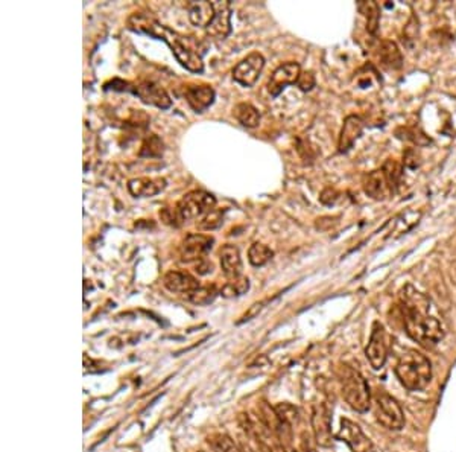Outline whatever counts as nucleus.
Here are the masks:
<instances>
[{"mask_svg": "<svg viewBox=\"0 0 456 452\" xmlns=\"http://www.w3.org/2000/svg\"><path fill=\"white\" fill-rule=\"evenodd\" d=\"M299 452H317L315 446L312 445V440L309 438L306 433L302 434V442H299Z\"/></svg>", "mask_w": 456, "mask_h": 452, "instance_id": "nucleus-39", "label": "nucleus"}, {"mask_svg": "<svg viewBox=\"0 0 456 452\" xmlns=\"http://www.w3.org/2000/svg\"><path fill=\"white\" fill-rule=\"evenodd\" d=\"M195 271L201 275H206L208 273L213 271V263L208 262L207 259H201L195 263Z\"/></svg>", "mask_w": 456, "mask_h": 452, "instance_id": "nucleus-37", "label": "nucleus"}, {"mask_svg": "<svg viewBox=\"0 0 456 452\" xmlns=\"http://www.w3.org/2000/svg\"><path fill=\"white\" fill-rule=\"evenodd\" d=\"M129 92L137 95L144 104H149L161 110H168L172 105V99L168 92L152 81H142L137 85H129Z\"/></svg>", "mask_w": 456, "mask_h": 452, "instance_id": "nucleus-12", "label": "nucleus"}, {"mask_svg": "<svg viewBox=\"0 0 456 452\" xmlns=\"http://www.w3.org/2000/svg\"><path fill=\"white\" fill-rule=\"evenodd\" d=\"M215 90L210 85H191L186 90L187 104L196 113H204L215 101Z\"/></svg>", "mask_w": 456, "mask_h": 452, "instance_id": "nucleus-16", "label": "nucleus"}, {"mask_svg": "<svg viewBox=\"0 0 456 452\" xmlns=\"http://www.w3.org/2000/svg\"><path fill=\"white\" fill-rule=\"evenodd\" d=\"M128 28L131 31L139 32V34H147L149 37L164 41L166 45L171 48L176 61L180 63L183 68H186L192 73H203L204 63L201 55L198 53L195 48L191 46L193 40L178 34L176 31L159 23L155 19L142 13H134L129 16Z\"/></svg>", "mask_w": 456, "mask_h": 452, "instance_id": "nucleus-1", "label": "nucleus"}, {"mask_svg": "<svg viewBox=\"0 0 456 452\" xmlns=\"http://www.w3.org/2000/svg\"><path fill=\"white\" fill-rule=\"evenodd\" d=\"M376 419L377 422L393 431H398L405 426V414L402 406L393 396L381 393L376 396Z\"/></svg>", "mask_w": 456, "mask_h": 452, "instance_id": "nucleus-6", "label": "nucleus"}, {"mask_svg": "<svg viewBox=\"0 0 456 452\" xmlns=\"http://www.w3.org/2000/svg\"><path fill=\"white\" fill-rule=\"evenodd\" d=\"M265 68V58L259 52H251L248 57L238 63L233 69V80L243 87H253L258 83Z\"/></svg>", "mask_w": 456, "mask_h": 452, "instance_id": "nucleus-7", "label": "nucleus"}, {"mask_svg": "<svg viewBox=\"0 0 456 452\" xmlns=\"http://www.w3.org/2000/svg\"><path fill=\"white\" fill-rule=\"evenodd\" d=\"M215 19V5L213 2H192L189 4V20L193 26L204 28L211 23V20Z\"/></svg>", "mask_w": 456, "mask_h": 452, "instance_id": "nucleus-22", "label": "nucleus"}, {"mask_svg": "<svg viewBox=\"0 0 456 452\" xmlns=\"http://www.w3.org/2000/svg\"><path fill=\"white\" fill-rule=\"evenodd\" d=\"M299 75H302V68L298 63H285L279 65L271 75L268 83V90L272 96H279L287 85L297 84Z\"/></svg>", "mask_w": 456, "mask_h": 452, "instance_id": "nucleus-13", "label": "nucleus"}, {"mask_svg": "<svg viewBox=\"0 0 456 452\" xmlns=\"http://www.w3.org/2000/svg\"><path fill=\"white\" fill-rule=\"evenodd\" d=\"M222 219H224V215H222V211H218V209H213V211L208 212L207 215L203 216L201 221L198 223V227L201 230H215L221 227Z\"/></svg>", "mask_w": 456, "mask_h": 452, "instance_id": "nucleus-32", "label": "nucleus"}, {"mask_svg": "<svg viewBox=\"0 0 456 452\" xmlns=\"http://www.w3.org/2000/svg\"><path fill=\"white\" fill-rule=\"evenodd\" d=\"M403 163L406 164L408 168H417L418 167V156H417V151L414 149H408L405 154H403Z\"/></svg>", "mask_w": 456, "mask_h": 452, "instance_id": "nucleus-38", "label": "nucleus"}, {"mask_svg": "<svg viewBox=\"0 0 456 452\" xmlns=\"http://www.w3.org/2000/svg\"><path fill=\"white\" fill-rule=\"evenodd\" d=\"M265 303H266V302H258V303L251 305V306H250V310H248L245 314L242 315V318L239 320L238 325H240V323H245V322H248V320H251V318H254V317H258V315H259V312H260V311L263 310V308H265Z\"/></svg>", "mask_w": 456, "mask_h": 452, "instance_id": "nucleus-35", "label": "nucleus"}, {"mask_svg": "<svg viewBox=\"0 0 456 452\" xmlns=\"http://www.w3.org/2000/svg\"><path fill=\"white\" fill-rule=\"evenodd\" d=\"M377 57L381 64L388 70H398L403 65V57L398 46L391 40H382L377 48Z\"/></svg>", "mask_w": 456, "mask_h": 452, "instance_id": "nucleus-21", "label": "nucleus"}, {"mask_svg": "<svg viewBox=\"0 0 456 452\" xmlns=\"http://www.w3.org/2000/svg\"><path fill=\"white\" fill-rule=\"evenodd\" d=\"M266 367H270V359H268V357L260 355L253 364H250L248 369L254 370V369H266Z\"/></svg>", "mask_w": 456, "mask_h": 452, "instance_id": "nucleus-40", "label": "nucleus"}, {"mask_svg": "<svg viewBox=\"0 0 456 452\" xmlns=\"http://www.w3.org/2000/svg\"><path fill=\"white\" fill-rule=\"evenodd\" d=\"M312 429L315 436V442L319 446H330L332 443V410L326 402L315 404L312 408Z\"/></svg>", "mask_w": 456, "mask_h": 452, "instance_id": "nucleus-9", "label": "nucleus"}, {"mask_svg": "<svg viewBox=\"0 0 456 452\" xmlns=\"http://www.w3.org/2000/svg\"><path fill=\"white\" fill-rule=\"evenodd\" d=\"M358 9L361 14L366 19V31L370 32L371 36L377 34V29H379V21H381V8L373 0L368 2H359Z\"/></svg>", "mask_w": 456, "mask_h": 452, "instance_id": "nucleus-24", "label": "nucleus"}, {"mask_svg": "<svg viewBox=\"0 0 456 452\" xmlns=\"http://www.w3.org/2000/svg\"><path fill=\"white\" fill-rule=\"evenodd\" d=\"M396 374L405 389L410 391L425 390L432 379L430 361L417 350H408L400 357Z\"/></svg>", "mask_w": 456, "mask_h": 452, "instance_id": "nucleus-2", "label": "nucleus"}, {"mask_svg": "<svg viewBox=\"0 0 456 452\" xmlns=\"http://www.w3.org/2000/svg\"><path fill=\"white\" fill-rule=\"evenodd\" d=\"M250 290V280L245 275H240V278L228 280L224 286H222L219 294L226 299H235V297L243 295Z\"/></svg>", "mask_w": 456, "mask_h": 452, "instance_id": "nucleus-28", "label": "nucleus"}, {"mask_svg": "<svg viewBox=\"0 0 456 452\" xmlns=\"http://www.w3.org/2000/svg\"><path fill=\"white\" fill-rule=\"evenodd\" d=\"M274 410L279 416L280 421L289 426H292L295 424H298L299 421V413H298V408L294 406L292 404H287V402H280L274 406Z\"/></svg>", "mask_w": 456, "mask_h": 452, "instance_id": "nucleus-30", "label": "nucleus"}, {"mask_svg": "<svg viewBox=\"0 0 456 452\" xmlns=\"http://www.w3.org/2000/svg\"><path fill=\"white\" fill-rule=\"evenodd\" d=\"M382 171L389 187H391V191L394 194L398 189L400 182H402V177H403V164L394 159H388L383 163Z\"/></svg>", "mask_w": 456, "mask_h": 452, "instance_id": "nucleus-25", "label": "nucleus"}, {"mask_svg": "<svg viewBox=\"0 0 456 452\" xmlns=\"http://www.w3.org/2000/svg\"><path fill=\"white\" fill-rule=\"evenodd\" d=\"M315 83H317L315 81V75L312 72H302V75H299V78H298L297 85L299 87V90L309 92V90L314 89Z\"/></svg>", "mask_w": 456, "mask_h": 452, "instance_id": "nucleus-34", "label": "nucleus"}, {"mask_svg": "<svg viewBox=\"0 0 456 452\" xmlns=\"http://www.w3.org/2000/svg\"><path fill=\"white\" fill-rule=\"evenodd\" d=\"M198 452H204V451H198Z\"/></svg>", "mask_w": 456, "mask_h": 452, "instance_id": "nucleus-41", "label": "nucleus"}, {"mask_svg": "<svg viewBox=\"0 0 456 452\" xmlns=\"http://www.w3.org/2000/svg\"><path fill=\"white\" fill-rule=\"evenodd\" d=\"M292 452H295V451H292Z\"/></svg>", "mask_w": 456, "mask_h": 452, "instance_id": "nucleus-42", "label": "nucleus"}, {"mask_svg": "<svg viewBox=\"0 0 456 452\" xmlns=\"http://www.w3.org/2000/svg\"><path fill=\"white\" fill-rule=\"evenodd\" d=\"M364 191L366 195L371 196L373 200H385V198L393 194L382 169L373 171L368 175H365Z\"/></svg>", "mask_w": 456, "mask_h": 452, "instance_id": "nucleus-20", "label": "nucleus"}, {"mask_svg": "<svg viewBox=\"0 0 456 452\" xmlns=\"http://www.w3.org/2000/svg\"><path fill=\"white\" fill-rule=\"evenodd\" d=\"M233 115L239 120V124L247 128H255L260 124L259 110L248 103H240L233 108Z\"/></svg>", "mask_w": 456, "mask_h": 452, "instance_id": "nucleus-23", "label": "nucleus"}, {"mask_svg": "<svg viewBox=\"0 0 456 452\" xmlns=\"http://www.w3.org/2000/svg\"><path fill=\"white\" fill-rule=\"evenodd\" d=\"M163 285L164 288L171 293L186 294V295L201 286L198 279L193 278L192 274L184 273V271H174V270L164 274Z\"/></svg>", "mask_w": 456, "mask_h": 452, "instance_id": "nucleus-15", "label": "nucleus"}, {"mask_svg": "<svg viewBox=\"0 0 456 452\" xmlns=\"http://www.w3.org/2000/svg\"><path fill=\"white\" fill-rule=\"evenodd\" d=\"M274 256V251L268 247L262 244V242H254V244L248 250V261L253 267H263L268 263Z\"/></svg>", "mask_w": 456, "mask_h": 452, "instance_id": "nucleus-27", "label": "nucleus"}, {"mask_svg": "<svg viewBox=\"0 0 456 452\" xmlns=\"http://www.w3.org/2000/svg\"><path fill=\"white\" fill-rule=\"evenodd\" d=\"M365 355L374 370H381L385 366L388 358V343L385 327L379 322H374L373 325V332L368 346L365 349Z\"/></svg>", "mask_w": 456, "mask_h": 452, "instance_id": "nucleus-10", "label": "nucleus"}, {"mask_svg": "<svg viewBox=\"0 0 456 452\" xmlns=\"http://www.w3.org/2000/svg\"><path fill=\"white\" fill-rule=\"evenodd\" d=\"M219 291L215 285H207V286H199L195 291L187 294V300L196 305V306H206L213 303L218 297Z\"/></svg>", "mask_w": 456, "mask_h": 452, "instance_id": "nucleus-26", "label": "nucleus"}, {"mask_svg": "<svg viewBox=\"0 0 456 452\" xmlns=\"http://www.w3.org/2000/svg\"><path fill=\"white\" fill-rule=\"evenodd\" d=\"M160 218H161V221L164 224L172 226V227H180L181 223H183L180 215H178V212H176V209H174V211H172V209H168V207L161 209Z\"/></svg>", "mask_w": 456, "mask_h": 452, "instance_id": "nucleus-33", "label": "nucleus"}, {"mask_svg": "<svg viewBox=\"0 0 456 452\" xmlns=\"http://www.w3.org/2000/svg\"><path fill=\"white\" fill-rule=\"evenodd\" d=\"M338 195L339 194L335 189H332V187H327V189L321 194L319 200H321V203H324V204H333L338 200Z\"/></svg>", "mask_w": 456, "mask_h": 452, "instance_id": "nucleus-36", "label": "nucleus"}, {"mask_svg": "<svg viewBox=\"0 0 456 452\" xmlns=\"http://www.w3.org/2000/svg\"><path fill=\"white\" fill-rule=\"evenodd\" d=\"M219 258H221V268L230 280L240 278L242 275V259H240V251L236 246H233V244L222 246V248L219 251Z\"/></svg>", "mask_w": 456, "mask_h": 452, "instance_id": "nucleus-19", "label": "nucleus"}, {"mask_svg": "<svg viewBox=\"0 0 456 452\" xmlns=\"http://www.w3.org/2000/svg\"><path fill=\"white\" fill-rule=\"evenodd\" d=\"M338 440L347 443L351 452H371L373 443L371 440L364 434L361 426L349 419H342L341 428L338 433Z\"/></svg>", "mask_w": 456, "mask_h": 452, "instance_id": "nucleus-11", "label": "nucleus"}, {"mask_svg": "<svg viewBox=\"0 0 456 452\" xmlns=\"http://www.w3.org/2000/svg\"><path fill=\"white\" fill-rule=\"evenodd\" d=\"M342 396L354 411L365 413L370 408V387L368 382L358 370L347 369L342 378Z\"/></svg>", "mask_w": 456, "mask_h": 452, "instance_id": "nucleus-4", "label": "nucleus"}, {"mask_svg": "<svg viewBox=\"0 0 456 452\" xmlns=\"http://www.w3.org/2000/svg\"><path fill=\"white\" fill-rule=\"evenodd\" d=\"M166 187V180L161 177H137L128 182V191L136 198H148L160 194Z\"/></svg>", "mask_w": 456, "mask_h": 452, "instance_id": "nucleus-18", "label": "nucleus"}, {"mask_svg": "<svg viewBox=\"0 0 456 452\" xmlns=\"http://www.w3.org/2000/svg\"><path fill=\"white\" fill-rule=\"evenodd\" d=\"M216 206V198L206 191H192L186 194L176 203V212L181 221H192L196 218H203L211 212Z\"/></svg>", "mask_w": 456, "mask_h": 452, "instance_id": "nucleus-5", "label": "nucleus"}, {"mask_svg": "<svg viewBox=\"0 0 456 452\" xmlns=\"http://www.w3.org/2000/svg\"><path fill=\"white\" fill-rule=\"evenodd\" d=\"M403 323L408 335L423 346H435L444 338V329L435 317H430L426 311L402 305Z\"/></svg>", "mask_w": 456, "mask_h": 452, "instance_id": "nucleus-3", "label": "nucleus"}, {"mask_svg": "<svg viewBox=\"0 0 456 452\" xmlns=\"http://www.w3.org/2000/svg\"><path fill=\"white\" fill-rule=\"evenodd\" d=\"M215 239L207 235L191 233L187 235L180 246V258L181 262L191 263L206 259V255L213 247Z\"/></svg>", "mask_w": 456, "mask_h": 452, "instance_id": "nucleus-8", "label": "nucleus"}, {"mask_svg": "<svg viewBox=\"0 0 456 452\" xmlns=\"http://www.w3.org/2000/svg\"><path fill=\"white\" fill-rule=\"evenodd\" d=\"M210 443H211V446L215 448L216 452H242L238 448V445L233 442V440L228 436L218 434L215 437H211Z\"/></svg>", "mask_w": 456, "mask_h": 452, "instance_id": "nucleus-31", "label": "nucleus"}, {"mask_svg": "<svg viewBox=\"0 0 456 452\" xmlns=\"http://www.w3.org/2000/svg\"><path fill=\"white\" fill-rule=\"evenodd\" d=\"M164 151V143L159 136H149L142 143L139 156L140 157H160Z\"/></svg>", "mask_w": 456, "mask_h": 452, "instance_id": "nucleus-29", "label": "nucleus"}, {"mask_svg": "<svg viewBox=\"0 0 456 452\" xmlns=\"http://www.w3.org/2000/svg\"><path fill=\"white\" fill-rule=\"evenodd\" d=\"M215 19L207 26V34L216 40H224L231 32V5L230 2H213Z\"/></svg>", "mask_w": 456, "mask_h": 452, "instance_id": "nucleus-14", "label": "nucleus"}, {"mask_svg": "<svg viewBox=\"0 0 456 452\" xmlns=\"http://www.w3.org/2000/svg\"><path fill=\"white\" fill-rule=\"evenodd\" d=\"M362 131H364V120L356 115L347 116L346 120H344V125L339 135L338 151L347 152L354 145V142L361 137Z\"/></svg>", "mask_w": 456, "mask_h": 452, "instance_id": "nucleus-17", "label": "nucleus"}]
</instances>
